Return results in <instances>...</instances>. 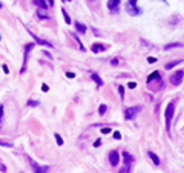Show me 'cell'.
Segmentation results:
<instances>
[{
	"instance_id": "6da1fadb",
	"label": "cell",
	"mask_w": 184,
	"mask_h": 173,
	"mask_svg": "<svg viewBox=\"0 0 184 173\" xmlns=\"http://www.w3.org/2000/svg\"><path fill=\"white\" fill-rule=\"evenodd\" d=\"M173 112H175V101H170L164 110V121H166V130L167 132H170V123H172V118H173Z\"/></svg>"
},
{
	"instance_id": "7a4b0ae2",
	"label": "cell",
	"mask_w": 184,
	"mask_h": 173,
	"mask_svg": "<svg viewBox=\"0 0 184 173\" xmlns=\"http://www.w3.org/2000/svg\"><path fill=\"white\" fill-rule=\"evenodd\" d=\"M140 112H141V106H133V107H127L126 110H124V118H126V119H133Z\"/></svg>"
},
{
	"instance_id": "3957f363",
	"label": "cell",
	"mask_w": 184,
	"mask_h": 173,
	"mask_svg": "<svg viewBox=\"0 0 184 173\" xmlns=\"http://www.w3.org/2000/svg\"><path fill=\"white\" fill-rule=\"evenodd\" d=\"M126 9H127V12H129L131 15H140V14H141V9L137 6V2H135V0H131V2H127Z\"/></svg>"
},
{
	"instance_id": "277c9868",
	"label": "cell",
	"mask_w": 184,
	"mask_h": 173,
	"mask_svg": "<svg viewBox=\"0 0 184 173\" xmlns=\"http://www.w3.org/2000/svg\"><path fill=\"white\" fill-rule=\"evenodd\" d=\"M183 78H184V70H177L175 74H172L170 81H172L173 86H179V84L183 83Z\"/></svg>"
},
{
	"instance_id": "5b68a950",
	"label": "cell",
	"mask_w": 184,
	"mask_h": 173,
	"mask_svg": "<svg viewBox=\"0 0 184 173\" xmlns=\"http://www.w3.org/2000/svg\"><path fill=\"white\" fill-rule=\"evenodd\" d=\"M31 167H32L34 173H48L49 172V167L48 166H38L35 161H32L31 159Z\"/></svg>"
},
{
	"instance_id": "8992f818",
	"label": "cell",
	"mask_w": 184,
	"mask_h": 173,
	"mask_svg": "<svg viewBox=\"0 0 184 173\" xmlns=\"http://www.w3.org/2000/svg\"><path fill=\"white\" fill-rule=\"evenodd\" d=\"M109 162H111V166H114L117 167L118 166V162H120V155L117 150H111L109 152Z\"/></svg>"
},
{
	"instance_id": "52a82bcc",
	"label": "cell",
	"mask_w": 184,
	"mask_h": 173,
	"mask_svg": "<svg viewBox=\"0 0 184 173\" xmlns=\"http://www.w3.org/2000/svg\"><path fill=\"white\" fill-rule=\"evenodd\" d=\"M28 32L31 34V37H32L34 40H35V42H37L38 43V45H43V46H48V48H52V43H49V42H46V40H42V38H38L37 37V35H35L34 32H31V31L28 29Z\"/></svg>"
},
{
	"instance_id": "ba28073f",
	"label": "cell",
	"mask_w": 184,
	"mask_h": 173,
	"mask_svg": "<svg viewBox=\"0 0 184 173\" xmlns=\"http://www.w3.org/2000/svg\"><path fill=\"white\" fill-rule=\"evenodd\" d=\"M34 48V45L32 43H29V45H26L25 46V58H23V68H22V72L26 69V63H28V54H29V51Z\"/></svg>"
},
{
	"instance_id": "9c48e42d",
	"label": "cell",
	"mask_w": 184,
	"mask_h": 173,
	"mask_svg": "<svg viewBox=\"0 0 184 173\" xmlns=\"http://www.w3.org/2000/svg\"><path fill=\"white\" fill-rule=\"evenodd\" d=\"M118 5H120L118 0H109L107 2V8L111 9V12H118Z\"/></svg>"
},
{
	"instance_id": "30bf717a",
	"label": "cell",
	"mask_w": 184,
	"mask_h": 173,
	"mask_svg": "<svg viewBox=\"0 0 184 173\" xmlns=\"http://www.w3.org/2000/svg\"><path fill=\"white\" fill-rule=\"evenodd\" d=\"M147 156H149V158L152 159V161H154L155 166H160V158L156 156V155H155L154 152H152V150H149V152H147Z\"/></svg>"
},
{
	"instance_id": "8fae6325",
	"label": "cell",
	"mask_w": 184,
	"mask_h": 173,
	"mask_svg": "<svg viewBox=\"0 0 184 173\" xmlns=\"http://www.w3.org/2000/svg\"><path fill=\"white\" fill-rule=\"evenodd\" d=\"M92 52H104V45H100V43H95V45H92Z\"/></svg>"
},
{
	"instance_id": "7c38bea8",
	"label": "cell",
	"mask_w": 184,
	"mask_h": 173,
	"mask_svg": "<svg viewBox=\"0 0 184 173\" xmlns=\"http://www.w3.org/2000/svg\"><path fill=\"white\" fill-rule=\"evenodd\" d=\"M123 158H124V162H126V166H131V162L133 161V156L131 153L127 152H123Z\"/></svg>"
},
{
	"instance_id": "4fadbf2b",
	"label": "cell",
	"mask_w": 184,
	"mask_h": 173,
	"mask_svg": "<svg viewBox=\"0 0 184 173\" xmlns=\"http://www.w3.org/2000/svg\"><path fill=\"white\" fill-rule=\"evenodd\" d=\"M75 28H77V31H78L80 34L86 32V26H84L83 23H80V21H75Z\"/></svg>"
},
{
	"instance_id": "5bb4252c",
	"label": "cell",
	"mask_w": 184,
	"mask_h": 173,
	"mask_svg": "<svg viewBox=\"0 0 184 173\" xmlns=\"http://www.w3.org/2000/svg\"><path fill=\"white\" fill-rule=\"evenodd\" d=\"M152 80H160V72H156V70H155V72H152L149 77H147V83L150 84Z\"/></svg>"
},
{
	"instance_id": "9a60e30c",
	"label": "cell",
	"mask_w": 184,
	"mask_h": 173,
	"mask_svg": "<svg viewBox=\"0 0 184 173\" xmlns=\"http://www.w3.org/2000/svg\"><path fill=\"white\" fill-rule=\"evenodd\" d=\"M91 77H92V80H94V81L97 83V86H103V80L100 78V75H98V74H92Z\"/></svg>"
},
{
	"instance_id": "2e32d148",
	"label": "cell",
	"mask_w": 184,
	"mask_h": 173,
	"mask_svg": "<svg viewBox=\"0 0 184 173\" xmlns=\"http://www.w3.org/2000/svg\"><path fill=\"white\" fill-rule=\"evenodd\" d=\"M32 3H34V5H37V6H40V8H43V9H46V6H48L46 2H40V0H34Z\"/></svg>"
},
{
	"instance_id": "e0dca14e",
	"label": "cell",
	"mask_w": 184,
	"mask_h": 173,
	"mask_svg": "<svg viewBox=\"0 0 184 173\" xmlns=\"http://www.w3.org/2000/svg\"><path fill=\"white\" fill-rule=\"evenodd\" d=\"M178 63H181V60H178V61H170L169 64H166V69H172V68H175Z\"/></svg>"
},
{
	"instance_id": "ac0fdd59",
	"label": "cell",
	"mask_w": 184,
	"mask_h": 173,
	"mask_svg": "<svg viewBox=\"0 0 184 173\" xmlns=\"http://www.w3.org/2000/svg\"><path fill=\"white\" fill-rule=\"evenodd\" d=\"M37 14H38V17H40V19H44V20H46V19H49V15H48L44 11H42V9H38V12H37Z\"/></svg>"
},
{
	"instance_id": "d6986e66",
	"label": "cell",
	"mask_w": 184,
	"mask_h": 173,
	"mask_svg": "<svg viewBox=\"0 0 184 173\" xmlns=\"http://www.w3.org/2000/svg\"><path fill=\"white\" fill-rule=\"evenodd\" d=\"M172 48H181V43H170V45H166V49H172Z\"/></svg>"
},
{
	"instance_id": "ffe728a7",
	"label": "cell",
	"mask_w": 184,
	"mask_h": 173,
	"mask_svg": "<svg viewBox=\"0 0 184 173\" xmlns=\"http://www.w3.org/2000/svg\"><path fill=\"white\" fill-rule=\"evenodd\" d=\"M40 103H38V101L37 100H29L28 101V106H29V107H35V106H38Z\"/></svg>"
},
{
	"instance_id": "44dd1931",
	"label": "cell",
	"mask_w": 184,
	"mask_h": 173,
	"mask_svg": "<svg viewBox=\"0 0 184 173\" xmlns=\"http://www.w3.org/2000/svg\"><path fill=\"white\" fill-rule=\"evenodd\" d=\"M61 12H63V15H65V21H66V23L69 25V23H71V17L68 15V12H66L65 9H61Z\"/></svg>"
},
{
	"instance_id": "7402d4cb",
	"label": "cell",
	"mask_w": 184,
	"mask_h": 173,
	"mask_svg": "<svg viewBox=\"0 0 184 173\" xmlns=\"http://www.w3.org/2000/svg\"><path fill=\"white\" fill-rule=\"evenodd\" d=\"M107 110V107H106V104H101L100 107H98V112H100V115H104V112Z\"/></svg>"
},
{
	"instance_id": "603a6c76",
	"label": "cell",
	"mask_w": 184,
	"mask_h": 173,
	"mask_svg": "<svg viewBox=\"0 0 184 173\" xmlns=\"http://www.w3.org/2000/svg\"><path fill=\"white\" fill-rule=\"evenodd\" d=\"M55 139H57V144H58V146L63 144V139H61V136L58 135V133H55Z\"/></svg>"
},
{
	"instance_id": "cb8c5ba5",
	"label": "cell",
	"mask_w": 184,
	"mask_h": 173,
	"mask_svg": "<svg viewBox=\"0 0 184 173\" xmlns=\"http://www.w3.org/2000/svg\"><path fill=\"white\" fill-rule=\"evenodd\" d=\"M120 173H131V170H129V166H124L123 168H120Z\"/></svg>"
},
{
	"instance_id": "d4e9b609",
	"label": "cell",
	"mask_w": 184,
	"mask_h": 173,
	"mask_svg": "<svg viewBox=\"0 0 184 173\" xmlns=\"http://www.w3.org/2000/svg\"><path fill=\"white\" fill-rule=\"evenodd\" d=\"M118 92H120V97H121V98H124V87H123V86H118Z\"/></svg>"
},
{
	"instance_id": "484cf974",
	"label": "cell",
	"mask_w": 184,
	"mask_h": 173,
	"mask_svg": "<svg viewBox=\"0 0 184 173\" xmlns=\"http://www.w3.org/2000/svg\"><path fill=\"white\" fill-rule=\"evenodd\" d=\"M0 146H3V147H12V143H5V141H0Z\"/></svg>"
},
{
	"instance_id": "4316f807",
	"label": "cell",
	"mask_w": 184,
	"mask_h": 173,
	"mask_svg": "<svg viewBox=\"0 0 184 173\" xmlns=\"http://www.w3.org/2000/svg\"><path fill=\"white\" fill-rule=\"evenodd\" d=\"M2 119H3V106L0 104V124H2Z\"/></svg>"
},
{
	"instance_id": "83f0119b",
	"label": "cell",
	"mask_w": 184,
	"mask_h": 173,
	"mask_svg": "<svg viewBox=\"0 0 184 173\" xmlns=\"http://www.w3.org/2000/svg\"><path fill=\"white\" fill-rule=\"evenodd\" d=\"M114 138H115V139H121V133H120V132H115V133H114Z\"/></svg>"
},
{
	"instance_id": "f1b7e54d",
	"label": "cell",
	"mask_w": 184,
	"mask_h": 173,
	"mask_svg": "<svg viewBox=\"0 0 184 173\" xmlns=\"http://www.w3.org/2000/svg\"><path fill=\"white\" fill-rule=\"evenodd\" d=\"M147 61H149V63H155L156 58H155V57H149V58H147Z\"/></svg>"
},
{
	"instance_id": "f546056e",
	"label": "cell",
	"mask_w": 184,
	"mask_h": 173,
	"mask_svg": "<svg viewBox=\"0 0 184 173\" xmlns=\"http://www.w3.org/2000/svg\"><path fill=\"white\" fill-rule=\"evenodd\" d=\"M0 170H2L3 173H5V172H6V167H5V166H3V162H0Z\"/></svg>"
},
{
	"instance_id": "4dcf8cb0",
	"label": "cell",
	"mask_w": 184,
	"mask_h": 173,
	"mask_svg": "<svg viewBox=\"0 0 184 173\" xmlns=\"http://www.w3.org/2000/svg\"><path fill=\"white\" fill-rule=\"evenodd\" d=\"M101 132H103V133H109V132H111V129H109V127H106V129H101Z\"/></svg>"
},
{
	"instance_id": "1f68e13d",
	"label": "cell",
	"mask_w": 184,
	"mask_h": 173,
	"mask_svg": "<svg viewBox=\"0 0 184 173\" xmlns=\"http://www.w3.org/2000/svg\"><path fill=\"white\" fill-rule=\"evenodd\" d=\"M42 91H43V92H48V91H49V87L46 86V84H43V86H42Z\"/></svg>"
},
{
	"instance_id": "d6a6232c",
	"label": "cell",
	"mask_w": 184,
	"mask_h": 173,
	"mask_svg": "<svg viewBox=\"0 0 184 173\" xmlns=\"http://www.w3.org/2000/svg\"><path fill=\"white\" fill-rule=\"evenodd\" d=\"M111 63H112V64H114V66H117V64H118V58H114V60H112V61H111Z\"/></svg>"
},
{
	"instance_id": "836d02e7",
	"label": "cell",
	"mask_w": 184,
	"mask_h": 173,
	"mask_svg": "<svg viewBox=\"0 0 184 173\" xmlns=\"http://www.w3.org/2000/svg\"><path fill=\"white\" fill-rule=\"evenodd\" d=\"M66 77H68V78H74V77H75V75H74L72 72H68V74H66Z\"/></svg>"
},
{
	"instance_id": "e575fe53",
	"label": "cell",
	"mask_w": 184,
	"mask_h": 173,
	"mask_svg": "<svg viewBox=\"0 0 184 173\" xmlns=\"http://www.w3.org/2000/svg\"><path fill=\"white\" fill-rule=\"evenodd\" d=\"M135 86H137V83H133V81H132V83H129V87H131V89H133Z\"/></svg>"
},
{
	"instance_id": "d590c367",
	"label": "cell",
	"mask_w": 184,
	"mask_h": 173,
	"mask_svg": "<svg viewBox=\"0 0 184 173\" xmlns=\"http://www.w3.org/2000/svg\"><path fill=\"white\" fill-rule=\"evenodd\" d=\"M3 70H5V72L8 74V72H9V69H8V66L6 64H3Z\"/></svg>"
}]
</instances>
